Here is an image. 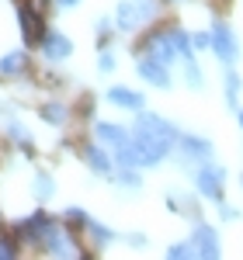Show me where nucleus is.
I'll return each mask as SVG.
<instances>
[{"label": "nucleus", "mask_w": 243, "mask_h": 260, "mask_svg": "<svg viewBox=\"0 0 243 260\" xmlns=\"http://www.w3.org/2000/svg\"><path fill=\"white\" fill-rule=\"evenodd\" d=\"M191 49H208V31H198V35H191Z\"/></svg>", "instance_id": "cd10ccee"}, {"label": "nucleus", "mask_w": 243, "mask_h": 260, "mask_svg": "<svg viewBox=\"0 0 243 260\" xmlns=\"http://www.w3.org/2000/svg\"><path fill=\"white\" fill-rule=\"evenodd\" d=\"M52 191H56V187H52V177H49V174H39V177H35V198L49 201Z\"/></svg>", "instance_id": "412c9836"}, {"label": "nucleus", "mask_w": 243, "mask_h": 260, "mask_svg": "<svg viewBox=\"0 0 243 260\" xmlns=\"http://www.w3.org/2000/svg\"><path fill=\"white\" fill-rule=\"evenodd\" d=\"M236 98H240V77H236V70H229L226 73V104L236 111Z\"/></svg>", "instance_id": "aec40b11"}, {"label": "nucleus", "mask_w": 243, "mask_h": 260, "mask_svg": "<svg viewBox=\"0 0 243 260\" xmlns=\"http://www.w3.org/2000/svg\"><path fill=\"white\" fill-rule=\"evenodd\" d=\"M191 253H198V257H219V233L212 225H195V233H191Z\"/></svg>", "instance_id": "6e6552de"}, {"label": "nucleus", "mask_w": 243, "mask_h": 260, "mask_svg": "<svg viewBox=\"0 0 243 260\" xmlns=\"http://www.w3.org/2000/svg\"><path fill=\"white\" fill-rule=\"evenodd\" d=\"M136 132L153 136V139H163V142H174V139H177V128H174L167 118L149 115V111H139V118H136Z\"/></svg>", "instance_id": "39448f33"}, {"label": "nucleus", "mask_w": 243, "mask_h": 260, "mask_svg": "<svg viewBox=\"0 0 243 260\" xmlns=\"http://www.w3.org/2000/svg\"><path fill=\"white\" fill-rule=\"evenodd\" d=\"M108 101L115 108H129V111H142V104H146V98H142L139 90H132V87H111Z\"/></svg>", "instance_id": "f8f14e48"}, {"label": "nucleus", "mask_w": 243, "mask_h": 260, "mask_svg": "<svg viewBox=\"0 0 243 260\" xmlns=\"http://www.w3.org/2000/svg\"><path fill=\"white\" fill-rule=\"evenodd\" d=\"M240 128H243V111H240Z\"/></svg>", "instance_id": "2f4dec72"}, {"label": "nucleus", "mask_w": 243, "mask_h": 260, "mask_svg": "<svg viewBox=\"0 0 243 260\" xmlns=\"http://www.w3.org/2000/svg\"><path fill=\"white\" fill-rule=\"evenodd\" d=\"M39 246L45 250V253H52V257H80V250L73 246V236L63 229L59 222H52V219H49V225H45Z\"/></svg>", "instance_id": "f03ea898"}, {"label": "nucleus", "mask_w": 243, "mask_h": 260, "mask_svg": "<svg viewBox=\"0 0 243 260\" xmlns=\"http://www.w3.org/2000/svg\"><path fill=\"white\" fill-rule=\"evenodd\" d=\"M18 21H21V39L28 42V45H35V42L42 39V18H39V11L24 4V7L18 11Z\"/></svg>", "instance_id": "9b49d317"}, {"label": "nucleus", "mask_w": 243, "mask_h": 260, "mask_svg": "<svg viewBox=\"0 0 243 260\" xmlns=\"http://www.w3.org/2000/svg\"><path fill=\"white\" fill-rule=\"evenodd\" d=\"M223 180H226V170L223 167H216L212 160H205L198 170H195V187H198V194L208 201H223Z\"/></svg>", "instance_id": "7ed1b4c3"}, {"label": "nucleus", "mask_w": 243, "mask_h": 260, "mask_svg": "<svg viewBox=\"0 0 243 260\" xmlns=\"http://www.w3.org/2000/svg\"><path fill=\"white\" fill-rule=\"evenodd\" d=\"M42 56L45 59H52V62H59V59H70V52H73V42L66 39L63 31H42Z\"/></svg>", "instance_id": "0eeeda50"}, {"label": "nucleus", "mask_w": 243, "mask_h": 260, "mask_svg": "<svg viewBox=\"0 0 243 260\" xmlns=\"http://www.w3.org/2000/svg\"><path fill=\"white\" fill-rule=\"evenodd\" d=\"M149 18H153V0H122L118 11H115V24L122 31H136Z\"/></svg>", "instance_id": "20e7f679"}, {"label": "nucleus", "mask_w": 243, "mask_h": 260, "mask_svg": "<svg viewBox=\"0 0 243 260\" xmlns=\"http://www.w3.org/2000/svg\"><path fill=\"white\" fill-rule=\"evenodd\" d=\"M18 257V246H14V240H0V260H11Z\"/></svg>", "instance_id": "393cba45"}, {"label": "nucleus", "mask_w": 243, "mask_h": 260, "mask_svg": "<svg viewBox=\"0 0 243 260\" xmlns=\"http://www.w3.org/2000/svg\"><path fill=\"white\" fill-rule=\"evenodd\" d=\"M170 39H174V49H177V56L181 59H191V35L188 31H181V28H170Z\"/></svg>", "instance_id": "a211bd4d"}, {"label": "nucleus", "mask_w": 243, "mask_h": 260, "mask_svg": "<svg viewBox=\"0 0 243 260\" xmlns=\"http://www.w3.org/2000/svg\"><path fill=\"white\" fill-rule=\"evenodd\" d=\"M184 77H188V87H202V70L195 66V59H184Z\"/></svg>", "instance_id": "4be33fe9"}, {"label": "nucleus", "mask_w": 243, "mask_h": 260, "mask_svg": "<svg viewBox=\"0 0 243 260\" xmlns=\"http://www.w3.org/2000/svg\"><path fill=\"white\" fill-rule=\"evenodd\" d=\"M136 70H139V77L146 83H153V87H160V90H167V87H170V66H167V62H160L157 56H149V52H146Z\"/></svg>", "instance_id": "423d86ee"}, {"label": "nucleus", "mask_w": 243, "mask_h": 260, "mask_svg": "<svg viewBox=\"0 0 243 260\" xmlns=\"http://www.w3.org/2000/svg\"><path fill=\"white\" fill-rule=\"evenodd\" d=\"M94 136H98L104 146H111V149L132 139V132H125L122 125H111V121H98V125H94Z\"/></svg>", "instance_id": "4468645a"}, {"label": "nucleus", "mask_w": 243, "mask_h": 260, "mask_svg": "<svg viewBox=\"0 0 243 260\" xmlns=\"http://www.w3.org/2000/svg\"><path fill=\"white\" fill-rule=\"evenodd\" d=\"M83 160H87V167H90L94 174H111V156L104 153L101 146H87V149H83Z\"/></svg>", "instance_id": "2eb2a0df"}, {"label": "nucleus", "mask_w": 243, "mask_h": 260, "mask_svg": "<svg viewBox=\"0 0 243 260\" xmlns=\"http://www.w3.org/2000/svg\"><path fill=\"white\" fill-rule=\"evenodd\" d=\"M174 142L181 146L184 160H198V163L212 160V142H208V139H198V136H177Z\"/></svg>", "instance_id": "9d476101"}, {"label": "nucleus", "mask_w": 243, "mask_h": 260, "mask_svg": "<svg viewBox=\"0 0 243 260\" xmlns=\"http://www.w3.org/2000/svg\"><path fill=\"white\" fill-rule=\"evenodd\" d=\"M66 222H73V225H83V222H87L83 208H66Z\"/></svg>", "instance_id": "a878e982"}, {"label": "nucleus", "mask_w": 243, "mask_h": 260, "mask_svg": "<svg viewBox=\"0 0 243 260\" xmlns=\"http://www.w3.org/2000/svg\"><path fill=\"white\" fill-rule=\"evenodd\" d=\"M98 66H101V73H111V70H115V56H111V52H101Z\"/></svg>", "instance_id": "bb28decb"}, {"label": "nucleus", "mask_w": 243, "mask_h": 260, "mask_svg": "<svg viewBox=\"0 0 243 260\" xmlns=\"http://www.w3.org/2000/svg\"><path fill=\"white\" fill-rule=\"evenodd\" d=\"M56 4H59V7H77L80 0H56Z\"/></svg>", "instance_id": "7c9ffc66"}, {"label": "nucleus", "mask_w": 243, "mask_h": 260, "mask_svg": "<svg viewBox=\"0 0 243 260\" xmlns=\"http://www.w3.org/2000/svg\"><path fill=\"white\" fill-rule=\"evenodd\" d=\"M122 187H129V191H136L142 180H139V174H136V167H122Z\"/></svg>", "instance_id": "5701e85b"}, {"label": "nucleus", "mask_w": 243, "mask_h": 260, "mask_svg": "<svg viewBox=\"0 0 243 260\" xmlns=\"http://www.w3.org/2000/svg\"><path fill=\"white\" fill-rule=\"evenodd\" d=\"M167 257H191V243H174V246H167Z\"/></svg>", "instance_id": "b1692460"}, {"label": "nucleus", "mask_w": 243, "mask_h": 260, "mask_svg": "<svg viewBox=\"0 0 243 260\" xmlns=\"http://www.w3.org/2000/svg\"><path fill=\"white\" fill-rule=\"evenodd\" d=\"M208 49H212V52H216L226 66H229V62H236V56H240L236 31H233L226 21H212V31H208Z\"/></svg>", "instance_id": "f257e3e1"}, {"label": "nucleus", "mask_w": 243, "mask_h": 260, "mask_svg": "<svg viewBox=\"0 0 243 260\" xmlns=\"http://www.w3.org/2000/svg\"><path fill=\"white\" fill-rule=\"evenodd\" d=\"M236 215H240L236 208H229V205H223V219H236Z\"/></svg>", "instance_id": "c756f323"}, {"label": "nucleus", "mask_w": 243, "mask_h": 260, "mask_svg": "<svg viewBox=\"0 0 243 260\" xmlns=\"http://www.w3.org/2000/svg\"><path fill=\"white\" fill-rule=\"evenodd\" d=\"M45 225H49V215L45 212H35V215H28V219L18 222V236L28 243H39L42 233H45Z\"/></svg>", "instance_id": "ddd939ff"}, {"label": "nucleus", "mask_w": 243, "mask_h": 260, "mask_svg": "<svg viewBox=\"0 0 243 260\" xmlns=\"http://www.w3.org/2000/svg\"><path fill=\"white\" fill-rule=\"evenodd\" d=\"M66 115H70V111H66V104H59V101H52V104H45V108H42V118L52 121V125H63Z\"/></svg>", "instance_id": "6ab92c4d"}, {"label": "nucleus", "mask_w": 243, "mask_h": 260, "mask_svg": "<svg viewBox=\"0 0 243 260\" xmlns=\"http://www.w3.org/2000/svg\"><path fill=\"white\" fill-rule=\"evenodd\" d=\"M129 243H132V246H146V236H142V233H132Z\"/></svg>", "instance_id": "c85d7f7f"}, {"label": "nucleus", "mask_w": 243, "mask_h": 260, "mask_svg": "<svg viewBox=\"0 0 243 260\" xmlns=\"http://www.w3.org/2000/svg\"><path fill=\"white\" fill-rule=\"evenodd\" d=\"M24 70H28V56H24L21 49H18V52L0 56V73H4V77H21Z\"/></svg>", "instance_id": "dca6fc26"}, {"label": "nucleus", "mask_w": 243, "mask_h": 260, "mask_svg": "<svg viewBox=\"0 0 243 260\" xmlns=\"http://www.w3.org/2000/svg\"><path fill=\"white\" fill-rule=\"evenodd\" d=\"M146 52H149V56H157L160 62H167V66L177 59V49H174L170 31H153V35L146 39Z\"/></svg>", "instance_id": "1a4fd4ad"}, {"label": "nucleus", "mask_w": 243, "mask_h": 260, "mask_svg": "<svg viewBox=\"0 0 243 260\" xmlns=\"http://www.w3.org/2000/svg\"><path fill=\"white\" fill-rule=\"evenodd\" d=\"M83 229H87V233L94 236V243H98V246H108V243H115V233H111L108 225H101V222L87 219V222H83Z\"/></svg>", "instance_id": "f3484780"}]
</instances>
